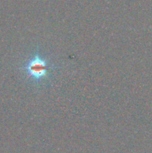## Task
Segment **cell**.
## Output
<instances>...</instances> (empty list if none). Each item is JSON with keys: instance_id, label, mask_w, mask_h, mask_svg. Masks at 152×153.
<instances>
[{"instance_id": "cell-1", "label": "cell", "mask_w": 152, "mask_h": 153, "mask_svg": "<svg viewBox=\"0 0 152 153\" xmlns=\"http://www.w3.org/2000/svg\"><path fill=\"white\" fill-rule=\"evenodd\" d=\"M56 68L55 64L38 50L32 54L21 67L28 80L35 85L46 82Z\"/></svg>"}]
</instances>
